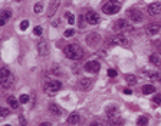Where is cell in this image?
Returning a JSON list of instances; mask_svg holds the SVG:
<instances>
[{
	"label": "cell",
	"mask_w": 161,
	"mask_h": 126,
	"mask_svg": "<svg viewBox=\"0 0 161 126\" xmlns=\"http://www.w3.org/2000/svg\"><path fill=\"white\" fill-rule=\"evenodd\" d=\"M101 69V63L96 60H91L85 63V70L89 72V73H98Z\"/></svg>",
	"instance_id": "cell-7"
},
{
	"label": "cell",
	"mask_w": 161,
	"mask_h": 126,
	"mask_svg": "<svg viewBox=\"0 0 161 126\" xmlns=\"http://www.w3.org/2000/svg\"><path fill=\"white\" fill-rule=\"evenodd\" d=\"M161 30V26L157 23H151L147 26V29H145V32H147V34H150V36H154V34H157L158 32Z\"/></svg>",
	"instance_id": "cell-14"
},
{
	"label": "cell",
	"mask_w": 161,
	"mask_h": 126,
	"mask_svg": "<svg viewBox=\"0 0 161 126\" xmlns=\"http://www.w3.org/2000/svg\"><path fill=\"white\" fill-rule=\"evenodd\" d=\"M39 126H52V125H51V123H49V122H43V123H40V125H39Z\"/></svg>",
	"instance_id": "cell-41"
},
{
	"label": "cell",
	"mask_w": 161,
	"mask_h": 126,
	"mask_svg": "<svg viewBox=\"0 0 161 126\" xmlns=\"http://www.w3.org/2000/svg\"><path fill=\"white\" fill-rule=\"evenodd\" d=\"M86 19L85 16H79V20H78V24H79V28H83V24H85Z\"/></svg>",
	"instance_id": "cell-31"
},
{
	"label": "cell",
	"mask_w": 161,
	"mask_h": 126,
	"mask_svg": "<svg viewBox=\"0 0 161 126\" xmlns=\"http://www.w3.org/2000/svg\"><path fill=\"white\" fill-rule=\"evenodd\" d=\"M127 16L130 17L132 22H137V23H140V22H142V13H141L138 9H130V10L127 12Z\"/></svg>",
	"instance_id": "cell-6"
},
{
	"label": "cell",
	"mask_w": 161,
	"mask_h": 126,
	"mask_svg": "<svg viewBox=\"0 0 161 126\" xmlns=\"http://www.w3.org/2000/svg\"><path fill=\"white\" fill-rule=\"evenodd\" d=\"M137 125L138 126H147L148 125V119L145 118V116H141V118H138Z\"/></svg>",
	"instance_id": "cell-26"
},
{
	"label": "cell",
	"mask_w": 161,
	"mask_h": 126,
	"mask_svg": "<svg viewBox=\"0 0 161 126\" xmlns=\"http://www.w3.org/2000/svg\"><path fill=\"white\" fill-rule=\"evenodd\" d=\"M7 102H9V105L12 106V109H17V106L20 103L14 96H9V98H7Z\"/></svg>",
	"instance_id": "cell-21"
},
{
	"label": "cell",
	"mask_w": 161,
	"mask_h": 126,
	"mask_svg": "<svg viewBox=\"0 0 161 126\" xmlns=\"http://www.w3.org/2000/svg\"><path fill=\"white\" fill-rule=\"evenodd\" d=\"M147 12L151 14V16H157V14H160V13H161V3L155 2V3L148 4Z\"/></svg>",
	"instance_id": "cell-9"
},
{
	"label": "cell",
	"mask_w": 161,
	"mask_h": 126,
	"mask_svg": "<svg viewBox=\"0 0 161 126\" xmlns=\"http://www.w3.org/2000/svg\"><path fill=\"white\" fill-rule=\"evenodd\" d=\"M114 30L120 33V32H124V30H132V28L127 23V20L120 19V20H117L115 23H114Z\"/></svg>",
	"instance_id": "cell-5"
},
{
	"label": "cell",
	"mask_w": 161,
	"mask_h": 126,
	"mask_svg": "<svg viewBox=\"0 0 161 126\" xmlns=\"http://www.w3.org/2000/svg\"><path fill=\"white\" fill-rule=\"evenodd\" d=\"M49 110H51L52 115H55V116H61L62 115V109L59 108L58 105H55V103H52V105L49 106Z\"/></svg>",
	"instance_id": "cell-19"
},
{
	"label": "cell",
	"mask_w": 161,
	"mask_h": 126,
	"mask_svg": "<svg viewBox=\"0 0 161 126\" xmlns=\"http://www.w3.org/2000/svg\"><path fill=\"white\" fill-rule=\"evenodd\" d=\"M154 92H155V86H153V85H145L142 88V93L144 95H151V93H154Z\"/></svg>",
	"instance_id": "cell-22"
},
{
	"label": "cell",
	"mask_w": 161,
	"mask_h": 126,
	"mask_svg": "<svg viewBox=\"0 0 161 126\" xmlns=\"http://www.w3.org/2000/svg\"><path fill=\"white\" fill-rule=\"evenodd\" d=\"M14 82V76L10 73V70L7 68H2L0 69V83L3 86L4 89L10 88Z\"/></svg>",
	"instance_id": "cell-2"
},
{
	"label": "cell",
	"mask_w": 161,
	"mask_h": 126,
	"mask_svg": "<svg viewBox=\"0 0 161 126\" xmlns=\"http://www.w3.org/2000/svg\"><path fill=\"white\" fill-rule=\"evenodd\" d=\"M145 76H148L150 79L153 80H161V76L158 72H154V70H145Z\"/></svg>",
	"instance_id": "cell-18"
},
{
	"label": "cell",
	"mask_w": 161,
	"mask_h": 126,
	"mask_svg": "<svg viewBox=\"0 0 161 126\" xmlns=\"http://www.w3.org/2000/svg\"><path fill=\"white\" fill-rule=\"evenodd\" d=\"M28 28H29V22L28 20H23L20 23V29H22V30H26Z\"/></svg>",
	"instance_id": "cell-32"
},
{
	"label": "cell",
	"mask_w": 161,
	"mask_h": 126,
	"mask_svg": "<svg viewBox=\"0 0 161 126\" xmlns=\"http://www.w3.org/2000/svg\"><path fill=\"white\" fill-rule=\"evenodd\" d=\"M120 116V110H118L117 106H111L106 109V118L108 119H114V118H118Z\"/></svg>",
	"instance_id": "cell-15"
},
{
	"label": "cell",
	"mask_w": 161,
	"mask_h": 126,
	"mask_svg": "<svg viewBox=\"0 0 161 126\" xmlns=\"http://www.w3.org/2000/svg\"><path fill=\"white\" fill-rule=\"evenodd\" d=\"M120 10H121V6L118 2H115V0H110V2H106V3L102 6V12L105 14H115Z\"/></svg>",
	"instance_id": "cell-4"
},
{
	"label": "cell",
	"mask_w": 161,
	"mask_h": 126,
	"mask_svg": "<svg viewBox=\"0 0 161 126\" xmlns=\"http://www.w3.org/2000/svg\"><path fill=\"white\" fill-rule=\"evenodd\" d=\"M78 122H79V113L73 112V113H71V115L68 116V123L69 125H76Z\"/></svg>",
	"instance_id": "cell-17"
},
{
	"label": "cell",
	"mask_w": 161,
	"mask_h": 126,
	"mask_svg": "<svg viewBox=\"0 0 161 126\" xmlns=\"http://www.w3.org/2000/svg\"><path fill=\"white\" fill-rule=\"evenodd\" d=\"M58 24H61V20H59V19H56V20L52 22V26H58Z\"/></svg>",
	"instance_id": "cell-38"
},
{
	"label": "cell",
	"mask_w": 161,
	"mask_h": 126,
	"mask_svg": "<svg viewBox=\"0 0 161 126\" xmlns=\"http://www.w3.org/2000/svg\"><path fill=\"white\" fill-rule=\"evenodd\" d=\"M108 76H110V78H115V76H117V70L110 69V70H108Z\"/></svg>",
	"instance_id": "cell-35"
},
{
	"label": "cell",
	"mask_w": 161,
	"mask_h": 126,
	"mask_svg": "<svg viewBox=\"0 0 161 126\" xmlns=\"http://www.w3.org/2000/svg\"><path fill=\"white\" fill-rule=\"evenodd\" d=\"M9 113H10V110L7 109V108H2V110H0V116H2V118H6V116H9Z\"/></svg>",
	"instance_id": "cell-29"
},
{
	"label": "cell",
	"mask_w": 161,
	"mask_h": 126,
	"mask_svg": "<svg viewBox=\"0 0 161 126\" xmlns=\"http://www.w3.org/2000/svg\"><path fill=\"white\" fill-rule=\"evenodd\" d=\"M59 4H61V0H52L51 2L49 9H48V16L49 17H53V14H55L59 9Z\"/></svg>",
	"instance_id": "cell-10"
},
{
	"label": "cell",
	"mask_w": 161,
	"mask_h": 126,
	"mask_svg": "<svg viewBox=\"0 0 161 126\" xmlns=\"http://www.w3.org/2000/svg\"><path fill=\"white\" fill-rule=\"evenodd\" d=\"M38 52L40 56H46L49 53V46L46 40H39L38 42Z\"/></svg>",
	"instance_id": "cell-11"
},
{
	"label": "cell",
	"mask_w": 161,
	"mask_h": 126,
	"mask_svg": "<svg viewBox=\"0 0 161 126\" xmlns=\"http://www.w3.org/2000/svg\"><path fill=\"white\" fill-rule=\"evenodd\" d=\"M73 33H75V32H73L72 29H69V30L65 32V38H71V36H73Z\"/></svg>",
	"instance_id": "cell-36"
},
{
	"label": "cell",
	"mask_w": 161,
	"mask_h": 126,
	"mask_svg": "<svg viewBox=\"0 0 161 126\" xmlns=\"http://www.w3.org/2000/svg\"><path fill=\"white\" fill-rule=\"evenodd\" d=\"M124 93H125V95H131L132 90H131V89H124Z\"/></svg>",
	"instance_id": "cell-39"
},
{
	"label": "cell",
	"mask_w": 161,
	"mask_h": 126,
	"mask_svg": "<svg viewBox=\"0 0 161 126\" xmlns=\"http://www.w3.org/2000/svg\"><path fill=\"white\" fill-rule=\"evenodd\" d=\"M91 86H92V80H91V79H86V78L81 79L78 83V88L81 89V90H85V92L91 89Z\"/></svg>",
	"instance_id": "cell-13"
},
{
	"label": "cell",
	"mask_w": 161,
	"mask_h": 126,
	"mask_svg": "<svg viewBox=\"0 0 161 126\" xmlns=\"http://www.w3.org/2000/svg\"><path fill=\"white\" fill-rule=\"evenodd\" d=\"M125 80H127V83H130V85H135L137 83V76L135 75H125Z\"/></svg>",
	"instance_id": "cell-24"
},
{
	"label": "cell",
	"mask_w": 161,
	"mask_h": 126,
	"mask_svg": "<svg viewBox=\"0 0 161 126\" xmlns=\"http://www.w3.org/2000/svg\"><path fill=\"white\" fill-rule=\"evenodd\" d=\"M154 103H157V105L161 103V93H157V95L154 96Z\"/></svg>",
	"instance_id": "cell-34"
},
{
	"label": "cell",
	"mask_w": 161,
	"mask_h": 126,
	"mask_svg": "<svg viewBox=\"0 0 161 126\" xmlns=\"http://www.w3.org/2000/svg\"><path fill=\"white\" fill-rule=\"evenodd\" d=\"M89 126H102V123H99V122H92Z\"/></svg>",
	"instance_id": "cell-40"
},
{
	"label": "cell",
	"mask_w": 161,
	"mask_h": 126,
	"mask_svg": "<svg viewBox=\"0 0 161 126\" xmlns=\"http://www.w3.org/2000/svg\"><path fill=\"white\" fill-rule=\"evenodd\" d=\"M29 95H20V98H19V102L22 103V105H24V103H28L29 102Z\"/></svg>",
	"instance_id": "cell-28"
},
{
	"label": "cell",
	"mask_w": 161,
	"mask_h": 126,
	"mask_svg": "<svg viewBox=\"0 0 161 126\" xmlns=\"http://www.w3.org/2000/svg\"><path fill=\"white\" fill-rule=\"evenodd\" d=\"M42 10H43V4H42V3L35 4V13H40Z\"/></svg>",
	"instance_id": "cell-30"
},
{
	"label": "cell",
	"mask_w": 161,
	"mask_h": 126,
	"mask_svg": "<svg viewBox=\"0 0 161 126\" xmlns=\"http://www.w3.org/2000/svg\"><path fill=\"white\" fill-rule=\"evenodd\" d=\"M65 17L68 19L69 24H73V23H75V16H73L72 13H69V12H66V13H65Z\"/></svg>",
	"instance_id": "cell-27"
},
{
	"label": "cell",
	"mask_w": 161,
	"mask_h": 126,
	"mask_svg": "<svg viewBox=\"0 0 161 126\" xmlns=\"http://www.w3.org/2000/svg\"><path fill=\"white\" fill-rule=\"evenodd\" d=\"M42 32H43V30H42V28H40V26H36V28L33 29V33H35V34H38V36H40V34H42Z\"/></svg>",
	"instance_id": "cell-33"
},
{
	"label": "cell",
	"mask_w": 161,
	"mask_h": 126,
	"mask_svg": "<svg viewBox=\"0 0 161 126\" xmlns=\"http://www.w3.org/2000/svg\"><path fill=\"white\" fill-rule=\"evenodd\" d=\"M19 120H20V122H19V123H20V126H26V119H24L23 116H20V118H19Z\"/></svg>",
	"instance_id": "cell-37"
},
{
	"label": "cell",
	"mask_w": 161,
	"mask_h": 126,
	"mask_svg": "<svg viewBox=\"0 0 161 126\" xmlns=\"http://www.w3.org/2000/svg\"><path fill=\"white\" fill-rule=\"evenodd\" d=\"M65 56L72 60H79L83 58V49L79 44H68L65 48Z\"/></svg>",
	"instance_id": "cell-1"
},
{
	"label": "cell",
	"mask_w": 161,
	"mask_h": 126,
	"mask_svg": "<svg viewBox=\"0 0 161 126\" xmlns=\"http://www.w3.org/2000/svg\"><path fill=\"white\" fill-rule=\"evenodd\" d=\"M12 17V12L10 10H3L2 12V20H0V24L2 26H4L7 22V19H10Z\"/></svg>",
	"instance_id": "cell-20"
},
{
	"label": "cell",
	"mask_w": 161,
	"mask_h": 126,
	"mask_svg": "<svg viewBox=\"0 0 161 126\" xmlns=\"http://www.w3.org/2000/svg\"><path fill=\"white\" fill-rule=\"evenodd\" d=\"M110 123L112 126H121L124 123V120H122V118L121 116H118V118H114V119H110Z\"/></svg>",
	"instance_id": "cell-23"
},
{
	"label": "cell",
	"mask_w": 161,
	"mask_h": 126,
	"mask_svg": "<svg viewBox=\"0 0 161 126\" xmlns=\"http://www.w3.org/2000/svg\"><path fill=\"white\" fill-rule=\"evenodd\" d=\"M150 62L151 63H154V65H161V59H160V56L157 55V53H154V55H151L150 56Z\"/></svg>",
	"instance_id": "cell-25"
},
{
	"label": "cell",
	"mask_w": 161,
	"mask_h": 126,
	"mask_svg": "<svg viewBox=\"0 0 161 126\" xmlns=\"http://www.w3.org/2000/svg\"><path fill=\"white\" fill-rule=\"evenodd\" d=\"M114 43L115 44H120V46H127L128 44V40H127V38L124 36V34H117L115 38H114Z\"/></svg>",
	"instance_id": "cell-16"
},
{
	"label": "cell",
	"mask_w": 161,
	"mask_h": 126,
	"mask_svg": "<svg viewBox=\"0 0 161 126\" xmlns=\"http://www.w3.org/2000/svg\"><path fill=\"white\" fill-rule=\"evenodd\" d=\"M101 38H99V34H96V33H91L86 36V43L89 44V46H96V44L99 43Z\"/></svg>",
	"instance_id": "cell-12"
},
{
	"label": "cell",
	"mask_w": 161,
	"mask_h": 126,
	"mask_svg": "<svg viewBox=\"0 0 161 126\" xmlns=\"http://www.w3.org/2000/svg\"><path fill=\"white\" fill-rule=\"evenodd\" d=\"M61 89H62V83L58 82V80H48V82L45 83V92L51 96L56 95Z\"/></svg>",
	"instance_id": "cell-3"
},
{
	"label": "cell",
	"mask_w": 161,
	"mask_h": 126,
	"mask_svg": "<svg viewBox=\"0 0 161 126\" xmlns=\"http://www.w3.org/2000/svg\"><path fill=\"white\" fill-rule=\"evenodd\" d=\"M85 19H86V23H89V24H98L101 20L99 14L96 13V12H92V10L88 12V13L85 14Z\"/></svg>",
	"instance_id": "cell-8"
},
{
	"label": "cell",
	"mask_w": 161,
	"mask_h": 126,
	"mask_svg": "<svg viewBox=\"0 0 161 126\" xmlns=\"http://www.w3.org/2000/svg\"><path fill=\"white\" fill-rule=\"evenodd\" d=\"M3 126H12V125H3Z\"/></svg>",
	"instance_id": "cell-42"
}]
</instances>
